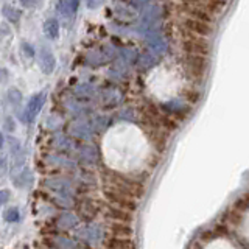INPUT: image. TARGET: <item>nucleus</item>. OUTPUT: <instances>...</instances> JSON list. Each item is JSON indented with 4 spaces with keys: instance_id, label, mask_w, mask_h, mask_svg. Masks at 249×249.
<instances>
[{
    "instance_id": "f257e3e1",
    "label": "nucleus",
    "mask_w": 249,
    "mask_h": 249,
    "mask_svg": "<svg viewBox=\"0 0 249 249\" xmlns=\"http://www.w3.org/2000/svg\"><path fill=\"white\" fill-rule=\"evenodd\" d=\"M182 50L185 54H199V56H207L210 52L209 41L204 37H199L190 31L184 30L182 35Z\"/></svg>"
},
{
    "instance_id": "f03ea898",
    "label": "nucleus",
    "mask_w": 249,
    "mask_h": 249,
    "mask_svg": "<svg viewBox=\"0 0 249 249\" xmlns=\"http://www.w3.org/2000/svg\"><path fill=\"white\" fill-rule=\"evenodd\" d=\"M106 198L111 202V206L114 207H119V209H123V210H128V212H134L136 207H137V202L136 199L129 196V195H124L122 193L120 190L117 189H112V187H109V189L105 192Z\"/></svg>"
},
{
    "instance_id": "7ed1b4c3",
    "label": "nucleus",
    "mask_w": 249,
    "mask_h": 249,
    "mask_svg": "<svg viewBox=\"0 0 249 249\" xmlns=\"http://www.w3.org/2000/svg\"><path fill=\"white\" fill-rule=\"evenodd\" d=\"M185 66L189 69V73L201 80L207 69V56H199V54H185Z\"/></svg>"
},
{
    "instance_id": "20e7f679",
    "label": "nucleus",
    "mask_w": 249,
    "mask_h": 249,
    "mask_svg": "<svg viewBox=\"0 0 249 249\" xmlns=\"http://www.w3.org/2000/svg\"><path fill=\"white\" fill-rule=\"evenodd\" d=\"M184 30L190 31V33L196 35L199 37H209L210 35L213 33V28L212 25H209L206 22H199V20H195V19H189L187 18L184 20Z\"/></svg>"
},
{
    "instance_id": "39448f33",
    "label": "nucleus",
    "mask_w": 249,
    "mask_h": 249,
    "mask_svg": "<svg viewBox=\"0 0 249 249\" xmlns=\"http://www.w3.org/2000/svg\"><path fill=\"white\" fill-rule=\"evenodd\" d=\"M45 98H47L45 92H39V93H36V95H33L30 98L27 109H25V120L27 122H31L39 114V111H41L42 106H44Z\"/></svg>"
},
{
    "instance_id": "423d86ee",
    "label": "nucleus",
    "mask_w": 249,
    "mask_h": 249,
    "mask_svg": "<svg viewBox=\"0 0 249 249\" xmlns=\"http://www.w3.org/2000/svg\"><path fill=\"white\" fill-rule=\"evenodd\" d=\"M182 11L189 16V19H195L199 22H206V23H212L213 22V16L209 11H206L202 6H192V5H182Z\"/></svg>"
},
{
    "instance_id": "0eeeda50",
    "label": "nucleus",
    "mask_w": 249,
    "mask_h": 249,
    "mask_svg": "<svg viewBox=\"0 0 249 249\" xmlns=\"http://www.w3.org/2000/svg\"><path fill=\"white\" fill-rule=\"evenodd\" d=\"M106 216L111 218L114 223H124V224H129L132 221V212H128V210H123L119 207H114V206H107L106 209Z\"/></svg>"
},
{
    "instance_id": "6e6552de",
    "label": "nucleus",
    "mask_w": 249,
    "mask_h": 249,
    "mask_svg": "<svg viewBox=\"0 0 249 249\" xmlns=\"http://www.w3.org/2000/svg\"><path fill=\"white\" fill-rule=\"evenodd\" d=\"M10 150L13 158V167L22 168L23 162H25V154H23V148L18 139H10Z\"/></svg>"
},
{
    "instance_id": "1a4fd4ad",
    "label": "nucleus",
    "mask_w": 249,
    "mask_h": 249,
    "mask_svg": "<svg viewBox=\"0 0 249 249\" xmlns=\"http://www.w3.org/2000/svg\"><path fill=\"white\" fill-rule=\"evenodd\" d=\"M39 64H41L42 72L47 75H50L54 70V67H56V59H54L53 53L49 49L41 50V54H39Z\"/></svg>"
},
{
    "instance_id": "9d476101",
    "label": "nucleus",
    "mask_w": 249,
    "mask_h": 249,
    "mask_svg": "<svg viewBox=\"0 0 249 249\" xmlns=\"http://www.w3.org/2000/svg\"><path fill=\"white\" fill-rule=\"evenodd\" d=\"M107 229L112 233V237H115V238H131L132 237V229L129 228V224L112 223Z\"/></svg>"
},
{
    "instance_id": "9b49d317",
    "label": "nucleus",
    "mask_w": 249,
    "mask_h": 249,
    "mask_svg": "<svg viewBox=\"0 0 249 249\" xmlns=\"http://www.w3.org/2000/svg\"><path fill=\"white\" fill-rule=\"evenodd\" d=\"M106 246L109 249H136L134 241L131 238H115L112 237L109 241H106Z\"/></svg>"
},
{
    "instance_id": "f8f14e48",
    "label": "nucleus",
    "mask_w": 249,
    "mask_h": 249,
    "mask_svg": "<svg viewBox=\"0 0 249 249\" xmlns=\"http://www.w3.org/2000/svg\"><path fill=\"white\" fill-rule=\"evenodd\" d=\"M44 33L50 39H58L59 36V23L54 19H49L44 23Z\"/></svg>"
},
{
    "instance_id": "ddd939ff",
    "label": "nucleus",
    "mask_w": 249,
    "mask_h": 249,
    "mask_svg": "<svg viewBox=\"0 0 249 249\" xmlns=\"http://www.w3.org/2000/svg\"><path fill=\"white\" fill-rule=\"evenodd\" d=\"M95 212H97V209H95V206L93 204H90V202H83V204L78 207V213H81V216L84 215V218L86 220H90V218L95 215Z\"/></svg>"
},
{
    "instance_id": "4468645a",
    "label": "nucleus",
    "mask_w": 249,
    "mask_h": 249,
    "mask_svg": "<svg viewBox=\"0 0 249 249\" xmlns=\"http://www.w3.org/2000/svg\"><path fill=\"white\" fill-rule=\"evenodd\" d=\"M3 14L10 22H19V19H20V11L18 10V8L10 6V5L3 6Z\"/></svg>"
},
{
    "instance_id": "2eb2a0df",
    "label": "nucleus",
    "mask_w": 249,
    "mask_h": 249,
    "mask_svg": "<svg viewBox=\"0 0 249 249\" xmlns=\"http://www.w3.org/2000/svg\"><path fill=\"white\" fill-rule=\"evenodd\" d=\"M76 224V218L73 215H62L59 218V226H62V228H73V226Z\"/></svg>"
},
{
    "instance_id": "dca6fc26",
    "label": "nucleus",
    "mask_w": 249,
    "mask_h": 249,
    "mask_svg": "<svg viewBox=\"0 0 249 249\" xmlns=\"http://www.w3.org/2000/svg\"><path fill=\"white\" fill-rule=\"evenodd\" d=\"M6 98L10 100V103L13 105V106H16L18 103H20V100H22V95L20 93L16 90V89H11V90H8L6 92Z\"/></svg>"
},
{
    "instance_id": "f3484780",
    "label": "nucleus",
    "mask_w": 249,
    "mask_h": 249,
    "mask_svg": "<svg viewBox=\"0 0 249 249\" xmlns=\"http://www.w3.org/2000/svg\"><path fill=\"white\" fill-rule=\"evenodd\" d=\"M19 210L16 209V207H11V209H8L6 212H5V220L6 221H10V223H13V221H18L19 220Z\"/></svg>"
},
{
    "instance_id": "a211bd4d",
    "label": "nucleus",
    "mask_w": 249,
    "mask_h": 249,
    "mask_svg": "<svg viewBox=\"0 0 249 249\" xmlns=\"http://www.w3.org/2000/svg\"><path fill=\"white\" fill-rule=\"evenodd\" d=\"M58 10L64 16H67L70 13V0H59V2H58Z\"/></svg>"
},
{
    "instance_id": "6ab92c4d",
    "label": "nucleus",
    "mask_w": 249,
    "mask_h": 249,
    "mask_svg": "<svg viewBox=\"0 0 249 249\" xmlns=\"http://www.w3.org/2000/svg\"><path fill=\"white\" fill-rule=\"evenodd\" d=\"M184 95H185V98L189 100V101H192V103H195L198 98H199V93L196 92V90H193V89H187L185 92H184Z\"/></svg>"
},
{
    "instance_id": "aec40b11",
    "label": "nucleus",
    "mask_w": 249,
    "mask_h": 249,
    "mask_svg": "<svg viewBox=\"0 0 249 249\" xmlns=\"http://www.w3.org/2000/svg\"><path fill=\"white\" fill-rule=\"evenodd\" d=\"M207 0H182L184 5H192V6H202Z\"/></svg>"
},
{
    "instance_id": "412c9836",
    "label": "nucleus",
    "mask_w": 249,
    "mask_h": 249,
    "mask_svg": "<svg viewBox=\"0 0 249 249\" xmlns=\"http://www.w3.org/2000/svg\"><path fill=\"white\" fill-rule=\"evenodd\" d=\"M8 199H10V192L0 190V206H3L5 202H8Z\"/></svg>"
},
{
    "instance_id": "4be33fe9",
    "label": "nucleus",
    "mask_w": 249,
    "mask_h": 249,
    "mask_svg": "<svg viewBox=\"0 0 249 249\" xmlns=\"http://www.w3.org/2000/svg\"><path fill=\"white\" fill-rule=\"evenodd\" d=\"M22 49H23V52H25V54H27V56H33V54H35V50H33V47H31V45H28L27 42H23L22 44Z\"/></svg>"
},
{
    "instance_id": "5701e85b",
    "label": "nucleus",
    "mask_w": 249,
    "mask_h": 249,
    "mask_svg": "<svg viewBox=\"0 0 249 249\" xmlns=\"http://www.w3.org/2000/svg\"><path fill=\"white\" fill-rule=\"evenodd\" d=\"M103 3H105V0H88V6L92 8V10H93V8L101 6Z\"/></svg>"
},
{
    "instance_id": "b1692460",
    "label": "nucleus",
    "mask_w": 249,
    "mask_h": 249,
    "mask_svg": "<svg viewBox=\"0 0 249 249\" xmlns=\"http://www.w3.org/2000/svg\"><path fill=\"white\" fill-rule=\"evenodd\" d=\"M20 3H22L23 6H27V8H31V6H37V5L35 3V0H20Z\"/></svg>"
},
{
    "instance_id": "393cba45",
    "label": "nucleus",
    "mask_w": 249,
    "mask_h": 249,
    "mask_svg": "<svg viewBox=\"0 0 249 249\" xmlns=\"http://www.w3.org/2000/svg\"><path fill=\"white\" fill-rule=\"evenodd\" d=\"M3 146V136H2V132H0V148Z\"/></svg>"
}]
</instances>
